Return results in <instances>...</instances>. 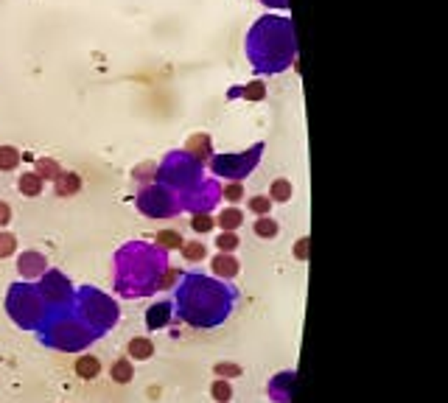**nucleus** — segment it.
Instances as JSON below:
<instances>
[{
	"instance_id": "obj_1",
	"label": "nucleus",
	"mask_w": 448,
	"mask_h": 403,
	"mask_svg": "<svg viewBox=\"0 0 448 403\" xmlns=\"http://www.w3.org/2000/svg\"><path fill=\"white\" fill-rule=\"evenodd\" d=\"M53 183H56V194L59 197H73L81 188V177L76 171H59V177Z\"/></svg>"
},
{
	"instance_id": "obj_2",
	"label": "nucleus",
	"mask_w": 448,
	"mask_h": 403,
	"mask_svg": "<svg viewBox=\"0 0 448 403\" xmlns=\"http://www.w3.org/2000/svg\"><path fill=\"white\" fill-rule=\"evenodd\" d=\"M129 356H132V359H138V362L152 359V356H154V342H152V339H146V336H135V339L129 342Z\"/></svg>"
},
{
	"instance_id": "obj_3",
	"label": "nucleus",
	"mask_w": 448,
	"mask_h": 403,
	"mask_svg": "<svg viewBox=\"0 0 448 403\" xmlns=\"http://www.w3.org/2000/svg\"><path fill=\"white\" fill-rule=\"evenodd\" d=\"M98 373H101V362H98L95 356H81V359H76V376H79V378L93 381Z\"/></svg>"
},
{
	"instance_id": "obj_4",
	"label": "nucleus",
	"mask_w": 448,
	"mask_h": 403,
	"mask_svg": "<svg viewBox=\"0 0 448 403\" xmlns=\"http://www.w3.org/2000/svg\"><path fill=\"white\" fill-rule=\"evenodd\" d=\"M213 272H216L219 277H235V275H238V260H235L230 252H219V255L213 258Z\"/></svg>"
},
{
	"instance_id": "obj_5",
	"label": "nucleus",
	"mask_w": 448,
	"mask_h": 403,
	"mask_svg": "<svg viewBox=\"0 0 448 403\" xmlns=\"http://www.w3.org/2000/svg\"><path fill=\"white\" fill-rule=\"evenodd\" d=\"M241 221H244V213L238 207H227V210L219 213V227H222L224 232H235L241 227Z\"/></svg>"
},
{
	"instance_id": "obj_6",
	"label": "nucleus",
	"mask_w": 448,
	"mask_h": 403,
	"mask_svg": "<svg viewBox=\"0 0 448 403\" xmlns=\"http://www.w3.org/2000/svg\"><path fill=\"white\" fill-rule=\"evenodd\" d=\"M17 188H20L22 197H39V194H42V180L31 171V174H22V177H20Z\"/></svg>"
},
{
	"instance_id": "obj_7",
	"label": "nucleus",
	"mask_w": 448,
	"mask_h": 403,
	"mask_svg": "<svg viewBox=\"0 0 448 403\" xmlns=\"http://www.w3.org/2000/svg\"><path fill=\"white\" fill-rule=\"evenodd\" d=\"M110 376H112V381H118V384H129V381H132V376H135V367H132V362H129V359H118V362L112 364Z\"/></svg>"
},
{
	"instance_id": "obj_8",
	"label": "nucleus",
	"mask_w": 448,
	"mask_h": 403,
	"mask_svg": "<svg viewBox=\"0 0 448 403\" xmlns=\"http://www.w3.org/2000/svg\"><path fill=\"white\" fill-rule=\"evenodd\" d=\"M252 230H255L258 238H275V235H277V221H275L272 216H261V218L252 224Z\"/></svg>"
},
{
	"instance_id": "obj_9",
	"label": "nucleus",
	"mask_w": 448,
	"mask_h": 403,
	"mask_svg": "<svg viewBox=\"0 0 448 403\" xmlns=\"http://www.w3.org/2000/svg\"><path fill=\"white\" fill-rule=\"evenodd\" d=\"M20 152L14 146H0V171H14L20 166Z\"/></svg>"
},
{
	"instance_id": "obj_10",
	"label": "nucleus",
	"mask_w": 448,
	"mask_h": 403,
	"mask_svg": "<svg viewBox=\"0 0 448 403\" xmlns=\"http://www.w3.org/2000/svg\"><path fill=\"white\" fill-rule=\"evenodd\" d=\"M269 199L289 202L291 199V183H289V180H275V183H272V191H269Z\"/></svg>"
},
{
	"instance_id": "obj_11",
	"label": "nucleus",
	"mask_w": 448,
	"mask_h": 403,
	"mask_svg": "<svg viewBox=\"0 0 448 403\" xmlns=\"http://www.w3.org/2000/svg\"><path fill=\"white\" fill-rule=\"evenodd\" d=\"M39 180H56L59 177V166L53 163V160H48V157H42V160H37V171H34Z\"/></svg>"
},
{
	"instance_id": "obj_12",
	"label": "nucleus",
	"mask_w": 448,
	"mask_h": 403,
	"mask_svg": "<svg viewBox=\"0 0 448 403\" xmlns=\"http://www.w3.org/2000/svg\"><path fill=\"white\" fill-rule=\"evenodd\" d=\"M45 269V260L39 258V255H22L20 258V272H25V275H39Z\"/></svg>"
},
{
	"instance_id": "obj_13",
	"label": "nucleus",
	"mask_w": 448,
	"mask_h": 403,
	"mask_svg": "<svg viewBox=\"0 0 448 403\" xmlns=\"http://www.w3.org/2000/svg\"><path fill=\"white\" fill-rule=\"evenodd\" d=\"M211 395H213V401H216V403H227L230 398H232V387H230V381H227V378L213 381V387H211Z\"/></svg>"
},
{
	"instance_id": "obj_14",
	"label": "nucleus",
	"mask_w": 448,
	"mask_h": 403,
	"mask_svg": "<svg viewBox=\"0 0 448 403\" xmlns=\"http://www.w3.org/2000/svg\"><path fill=\"white\" fill-rule=\"evenodd\" d=\"M157 244L160 246H169V249H183V238H180V232H171V230H163V232H157Z\"/></svg>"
},
{
	"instance_id": "obj_15",
	"label": "nucleus",
	"mask_w": 448,
	"mask_h": 403,
	"mask_svg": "<svg viewBox=\"0 0 448 403\" xmlns=\"http://www.w3.org/2000/svg\"><path fill=\"white\" fill-rule=\"evenodd\" d=\"M169 322V305H154L149 311V328H163Z\"/></svg>"
},
{
	"instance_id": "obj_16",
	"label": "nucleus",
	"mask_w": 448,
	"mask_h": 403,
	"mask_svg": "<svg viewBox=\"0 0 448 403\" xmlns=\"http://www.w3.org/2000/svg\"><path fill=\"white\" fill-rule=\"evenodd\" d=\"M205 252H208V249H205L199 241L183 244V255H185V260H191V263H194V260H202V258H205Z\"/></svg>"
},
{
	"instance_id": "obj_17",
	"label": "nucleus",
	"mask_w": 448,
	"mask_h": 403,
	"mask_svg": "<svg viewBox=\"0 0 448 403\" xmlns=\"http://www.w3.org/2000/svg\"><path fill=\"white\" fill-rule=\"evenodd\" d=\"M14 249H17V238L11 232H0V258L14 255Z\"/></svg>"
},
{
	"instance_id": "obj_18",
	"label": "nucleus",
	"mask_w": 448,
	"mask_h": 403,
	"mask_svg": "<svg viewBox=\"0 0 448 403\" xmlns=\"http://www.w3.org/2000/svg\"><path fill=\"white\" fill-rule=\"evenodd\" d=\"M213 373H216L219 378H235V376H241V367H238V364H230V362H219V364L213 367Z\"/></svg>"
},
{
	"instance_id": "obj_19",
	"label": "nucleus",
	"mask_w": 448,
	"mask_h": 403,
	"mask_svg": "<svg viewBox=\"0 0 448 403\" xmlns=\"http://www.w3.org/2000/svg\"><path fill=\"white\" fill-rule=\"evenodd\" d=\"M269 207H272V199H269V197H252V199H249V210L258 213V216H266Z\"/></svg>"
},
{
	"instance_id": "obj_20",
	"label": "nucleus",
	"mask_w": 448,
	"mask_h": 403,
	"mask_svg": "<svg viewBox=\"0 0 448 403\" xmlns=\"http://www.w3.org/2000/svg\"><path fill=\"white\" fill-rule=\"evenodd\" d=\"M216 246H219L222 252H232V249L238 246V235H235V232H222L219 241H216Z\"/></svg>"
},
{
	"instance_id": "obj_21",
	"label": "nucleus",
	"mask_w": 448,
	"mask_h": 403,
	"mask_svg": "<svg viewBox=\"0 0 448 403\" xmlns=\"http://www.w3.org/2000/svg\"><path fill=\"white\" fill-rule=\"evenodd\" d=\"M191 227H194L197 232H208V230L213 227V218H211V216H205V213H199V216H194Z\"/></svg>"
},
{
	"instance_id": "obj_22",
	"label": "nucleus",
	"mask_w": 448,
	"mask_h": 403,
	"mask_svg": "<svg viewBox=\"0 0 448 403\" xmlns=\"http://www.w3.org/2000/svg\"><path fill=\"white\" fill-rule=\"evenodd\" d=\"M241 197H244V185H241V183L224 185V199H227V202H238Z\"/></svg>"
},
{
	"instance_id": "obj_23",
	"label": "nucleus",
	"mask_w": 448,
	"mask_h": 403,
	"mask_svg": "<svg viewBox=\"0 0 448 403\" xmlns=\"http://www.w3.org/2000/svg\"><path fill=\"white\" fill-rule=\"evenodd\" d=\"M246 98H252V101H261L263 98V84L261 81H252L249 87H246V93H244Z\"/></svg>"
},
{
	"instance_id": "obj_24",
	"label": "nucleus",
	"mask_w": 448,
	"mask_h": 403,
	"mask_svg": "<svg viewBox=\"0 0 448 403\" xmlns=\"http://www.w3.org/2000/svg\"><path fill=\"white\" fill-rule=\"evenodd\" d=\"M294 255H297V260H305V258H308V238H300V241H297Z\"/></svg>"
},
{
	"instance_id": "obj_25",
	"label": "nucleus",
	"mask_w": 448,
	"mask_h": 403,
	"mask_svg": "<svg viewBox=\"0 0 448 403\" xmlns=\"http://www.w3.org/2000/svg\"><path fill=\"white\" fill-rule=\"evenodd\" d=\"M8 218H11V207L6 202H0V230L8 224Z\"/></svg>"
}]
</instances>
